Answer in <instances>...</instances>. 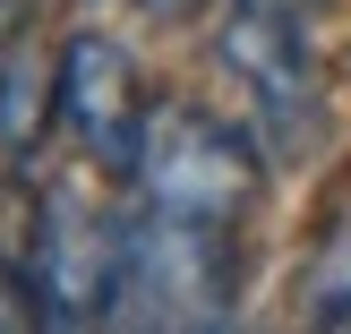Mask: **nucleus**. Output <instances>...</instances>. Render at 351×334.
<instances>
[{
    "label": "nucleus",
    "mask_w": 351,
    "mask_h": 334,
    "mask_svg": "<svg viewBox=\"0 0 351 334\" xmlns=\"http://www.w3.org/2000/svg\"><path fill=\"white\" fill-rule=\"evenodd\" d=\"M232 223L137 206L120 232V318L129 326H223L232 318Z\"/></svg>",
    "instance_id": "1"
},
{
    "label": "nucleus",
    "mask_w": 351,
    "mask_h": 334,
    "mask_svg": "<svg viewBox=\"0 0 351 334\" xmlns=\"http://www.w3.org/2000/svg\"><path fill=\"white\" fill-rule=\"evenodd\" d=\"M308 9L317 0H232L223 17V69L249 95V120L274 154H300L317 129V60H308Z\"/></svg>",
    "instance_id": "2"
},
{
    "label": "nucleus",
    "mask_w": 351,
    "mask_h": 334,
    "mask_svg": "<svg viewBox=\"0 0 351 334\" xmlns=\"http://www.w3.org/2000/svg\"><path fill=\"white\" fill-rule=\"evenodd\" d=\"M129 180H137V206H171V215H197V223H240L257 163H249V137H232L223 120L189 112V103H163L137 129Z\"/></svg>",
    "instance_id": "3"
},
{
    "label": "nucleus",
    "mask_w": 351,
    "mask_h": 334,
    "mask_svg": "<svg viewBox=\"0 0 351 334\" xmlns=\"http://www.w3.org/2000/svg\"><path fill=\"white\" fill-rule=\"evenodd\" d=\"M120 232L129 215H103L77 189H51L26 232V291L43 326H103L120 318Z\"/></svg>",
    "instance_id": "4"
},
{
    "label": "nucleus",
    "mask_w": 351,
    "mask_h": 334,
    "mask_svg": "<svg viewBox=\"0 0 351 334\" xmlns=\"http://www.w3.org/2000/svg\"><path fill=\"white\" fill-rule=\"evenodd\" d=\"M146 112L154 103L137 95V69H129V51H120L112 34H77V43L60 51V120H69V137H77L86 154H103V163L129 171Z\"/></svg>",
    "instance_id": "5"
},
{
    "label": "nucleus",
    "mask_w": 351,
    "mask_h": 334,
    "mask_svg": "<svg viewBox=\"0 0 351 334\" xmlns=\"http://www.w3.org/2000/svg\"><path fill=\"white\" fill-rule=\"evenodd\" d=\"M43 120H60V69H43L34 43H9L0 51V146L34 154Z\"/></svg>",
    "instance_id": "6"
},
{
    "label": "nucleus",
    "mask_w": 351,
    "mask_h": 334,
    "mask_svg": "<svg viewBox=\"0 0 351 334\" xmlns=\"http://www.w3.org/2000/svg\"><path fill=\"white\" fill-rule=\"evenodd\" d=\"M17 326H43L34 318V291H26V274L0 257V334H17Z\"/></svg>",
    "instance_id": "7"
},
{
    "label": "nucleus",
    "mask_w": 351,
    "mask_h": 334,
    "mask_svg": "<svg viewBox=\"0 0 351 334\" xmlns=\"http://www.w3.org/2000/svg\"><path fill=\"white\" fill-rule=\"evenodd\" d=\"M129 9H146V17H189L197 0H129Z\"/></svg>",
    "instance_id": "8"
},
{
    "label": "nucleus",
    "mask_w": 351,
    "mask_h": 334,
    "mask_svg": "<svg viewBox=\"0 0 351 334\" xmlns=\"http://www.w3.org/2000/svg\"><path fill=\"white\" fill-rule=\"evenodd\" d=\"M9 17H17V0H0V26H9Z\"/></svg>",
    "instance_id": "9"
}]
</instances>
